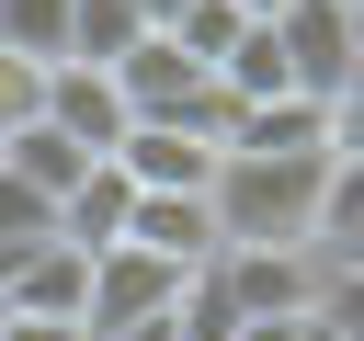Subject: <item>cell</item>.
Returning a JSON list of instances; mask_svg holds the SVG:
<instances>
[{"mask_svg": "<svg viewBox=\"0 0 364 341\" xmlns=\"http://www.w3.org/2000/svg\"><path fill=\"white\" fill-rule=\"evenodd\" d=\"M273 45H284V80H296L307 102H330V91L364 68V23H353L341 0H284V11H273Z\"/></svg>", "mask_w": 364, "mask_h": 341, "instance_id": "3", "label": "cell"}, {"mask_svg": "<svg viewBox=\"0 0 364 341\" xmlns=\"http://www.w3.org/2000/svg\"><path fill=\"white\" fill-rule=\"evenodd\" d=\"M205 216H216V250H307L318 159H250V148H228L216 182H205Z\"/></svg>", "mask_w": 364, "mask_h": 341, "instance_id": "1", "label": "cell"}, {"mask_svg": "<svg viewBox=\"0 0 364 341\" xmlns=\"http://www.w3.org/2000/svg\"><path fill=\"white\" fill-rule=\"evenodd\" d=\"M80 284H91V261L46 239L34 261H11V284H0V318H68V330H80Z\"/></svg>", "mask_w": 364, "mask_h": 341, "instance_id": "9", "label": "cell"}, {"mask_svg": "<svg viewBox=\"0 0 364 341\" xmlns=\"http://www.w3.org/2000/svg\"><path fill=\"white\" fill-rule=\"evenodd\" d=\"M228 11H250V23H273V11H284V0H228Z\"/></svg>", "mask_w": 364, "mask_h": 341, "instance_id": "21", "label": "cell"}, {"mask_svg": "<svg viewBox=\"0 0 364 341\" xmlns=\"http://www.w3.org/2000/svg\"><path fill=\"white\" fill-rule=\"evenodd\" d=\"M0 170H11L23 193H46V205H57V193H68L80 170H102V159H91L80 136H57V125L34 114V125H11V136H0Z\"/></svg>", "mask_w": 364, "mask_h": 341, "instance_id": "10", "label": "cell"}, {"mask_svg": "<svg viewBox=\"0 0 364 341\" xmlns=\"http://www.w3.org/2000/svg\"><path fill=\"white\" fill-rule=\"evenodd\" d=\"M0 341H80L68 318H0Z\"/></svg>", "mask_w": 364, "mask_h": 341, "instance_id": "19", "label": "cell"}, {"mask_svg": "<svg viewBox=\"0 0 364 341\" xmlns=\"http://www.w3.org/2000/svg\"><path fill=\"white\" fill-rule=\"evenodd\" d=\"M114 170H125L136 193H205V182H216V148H205V136H182V125H125Z\"/></svg>", "mask_w": 364, "mask_h": 341, "instance_id": "7", "label": "cell"}, {"mask_svg": "<svg viewBox=\"0 0 364 341\" xmlns=\"http://www.w3.org/2000/svg\"><path fill=\"white\" fill-rule=\"evenodd\" d=\"M171 341H239V307L216 296V273H193V284H182V307H171Z\"/></svg>", "mask_w": 364, "mask_h": 341, "instance_id": "16", "label": "cell"}, {"mask_svg": "<svg viewBox=\"0 0 364 341\" xmlns=\"http://www.w3.org/2000/svg\"><path fill=\"white\" fill-rule=\"evenodd\" d=\"M216 80H228V102H284L296 80H284V45H273V23H250L228 57H216Z\"/></svg>", "mask_w": 364, "mask_h": 341, "instance_id": "12", "label": "cell"}, {"mask_svg": "<svg viewBox=\"0 0 364 341\" xmlns=\"http://www.w3.org/2000/svg\"><path fill=\"white\" fill-rule=\"evenodd\" d=\"M205 273L239 318H307L318 307V250H216Z\"/></svg>", "mask_w": 364, "mask_h": 341, "instance_id": "4", "label": "cell"}, {"mask_svg": "<svg viewBox=\"0 0 364 341\" xmlns=\"http://www.w3.org/2000/svg\"><path fill=\"white\" fill-rule=\"evenodd\" d=\"M136 34H148L136 0H68V57H80V68H114Z\"/></svg>", "mask_w": 364, "mask_h": 341, "instance_id": "13", "label": "cell"}, {"mask_svg": "<svg viewBox=\"0 0 364 341\" xmlns=\"http://www.w3.org/2000/svg\"><path fill=\"white\" fill-rule=\"evenodd\" d=\"M341 11H353V0H341Z\"/></svg>", "mask_w": 364, "mask_h": 341, "instance_id": "23", "label": "cell"}, {"mask_svg": "<svg viewBox=\"0 0 364 341\" xmlns=\"http://www.w3.org/2000/svg\"><path fill=\"white\" fill-rule=\"evenodd\" d=\"M125 250H148V261H171V273H205V261H216V216H205V193H136Z\"/></svg>", "mask_w": 364, "mask_h": 341, "instance_id": "6", "label": "cell"}, {"mask_svg": "<svg viewBox=\"0 0 364 341\" xmlns=\"http://www.w3.org/2000/svg\"><path fill=\"white\" fill-rule=\"evenodd\" d=\"M318 159H364V68L318 102Z\"/></svg>", "mask_w": 364, "mask_h": 341, "instance_id": "17", "label": "cell"}, {"mask_svg": "<svg viewBox=\"0 0 364 341\" xmlns=\"http://www.w3.org/2000/svg\"><path fill=\"white\" fill-rule=\"evenodd\" d=\"M34 114H46V68L0 45V136H11V125H34Z\"/></svg>", "mask_w": 364, "mask_h": 341, "instance_id": "18", "label": "cell"}, {"mask_svg": "<svg viewBox=\"0 0 364 341\" xmlns=\"http://www.w3.org/2000/svg\"><path fill=\"white\" fill-rule=\"evenodd\" d=\"M353 23H364V0H353Z\"/></svg>", "mask_w": 364, "mask_h": 341, "instance_id": "22", "label": "cell"}, {"mask_svg": "<svg viewBox=\"0 0 364 341\" xmlns=\"http://www.w3.org/2000/svg\"><path fill=\"white\" fill-rule=\"evenodd\" d=\"M228 148H250V159H318V102H307V91L239 102V136H228Z\"/></svg>", "mask_w": 364, "mask_h": 341, "instance_id": "11", "label": "cell"}, {"mask_svg": "<svg viewBox=\"0 0 364 341\" xmlns=\"http://www.w3.org/2000/svg\"><path fill=\"white\" fill-rule=\"evenodd\" d=\"M239 34H250V11H228V0H182V23H171V45H182L205 80H216V57H228Z\"/></svg>", "mask_w": 364, "mask_h": 341, "instance_id": "15", "label": "cell"}, {"mask_svg": "<svg viewBox=\"0 0 364 341\" xmlns=\"http://www.w3.org/2000/svg\"><path fill=\"white\" fill-rule=\"evenodd\" d=\"M46 125H57V136H80L91 159H114V148H125V91H114V68L57 57V68H46Z\"/></svg>", "mask_w": 364, "mask_h": 341, "instance_id": "5", "label": "cell"}, {"mask_svg": "<svg viewBox=\"0 0 364 341\" xmlns=\"http://www.w3.org/2000/svg\"><path fill=\"white\" fill-rule=\"evenodd\" d=\"M0 45L34 57V68H57L68 57V0H0Z\"/></svg>", "mask_w": 364, "mask_h": 341, "instance_id": "14", "label": "cell"}, {"mask_svg": "<svg viewBox=\"0 0 364 341\" xmlns=\"http://www.w3.org/2000/svg\"><path fill=\"white\" fill-rule=\"evenodd\" d=\"M182 284L193 273H171V261H148V250H91V284H80V341H114V330H136V318H171L182 307Z\"/></svg>", "mask_w": 364, "mask_h": 341, "instance_id": "2", "label": "cell"}, {"mask_svg": "<svg viewBox=\"0 0 364 341\" xmlns=\"http://www.w3.org/2000/svg\"><path fill=\"white\" fill-rule=\"evenodd\" d=\"M136 23H148V34H171V23H182V0H136Z\"/></svg>", "mask_w": 364, "mask_h": 341, "instance_id": "20", "label": "cell"}, {"mask_svg": "<svg viewBox=\"0 0 364 341\" xmlns=\"http://www.w3.org/2000/svg\"><path fill=\"white\" fill-rule=\"evenodd\" d=\"M125 216H136V182L102 159V170H80V182L57 193V250H80V261H91V250H114V239H125Z\"/></svg>", "mask_w": 364, "mask_h": 341, "instance_id": "8", "label": "cell"}]
</instances>
